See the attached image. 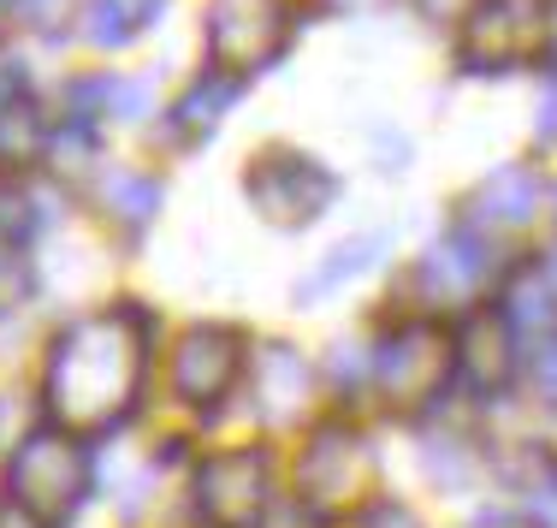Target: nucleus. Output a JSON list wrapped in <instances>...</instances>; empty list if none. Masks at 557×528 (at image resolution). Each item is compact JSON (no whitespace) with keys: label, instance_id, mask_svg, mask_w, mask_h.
Returning a JSON list of instances; mask_svg holds the SVG:
<instances>
[{"label":"nucleus","instance_id":"obj_24","mask_svg":"<svg viewBox=\"0 0 557 528\" xmlns=\"http://www.w3.org/2000/svg\"><path fill=\"white\" fill-rule=\"evenodd\" d=\"M108 113L119 119V125H137V119L149 113V89H143V84H125V77H113V89H108Z\"/></svg>","mask_w":557,"mask_h":528},{"label":"nucleus","instance_id":"obj_6","mask_svg":"<svg viewBox=\"0 0 557 528\" xmlns=\"http://www.w3.org/2000/svg\"><path fill=\"white\" fill-rule=\"evenodd\" d=\"M290 36H297V19H290L285 0H208L202 42H208V60L232 77L278 65Z\"/></svg>","mask_w":557,"mask_h":528},{"label":"nucleus","instance_id":"obj_18","mask_svg":"<svg viewBox=\"0 0 557 528\" xmlns=\"http://www.w3.org/2000/svg\"><path fill=\"white\" fill-rule=\"evenodd\" d=\"M54 149V125L42 119L30 96L0 101V167H30Z\"/></svg>","mask_w":557,"mask_h":528},{"label":"nucleus","instance_id":"obj_20","mask_svg":"<svg viewBox=\"0 0 557 528\" xmlns=\"http://www.w3.org/2000/svg\"><path fill=\"white\" fill-rule=\"evenodd\" d=\"M30 292H36V273H30L24 244L0 237V321H7V315H18L24 303H30Z\"/></svg>","mask_w":557,"mask_h":528},{"label":"nucleus","instance_id":"obj_8","mask_svg":"<svg viewBox=\"0 0 557 528\" xmlns=\"http://www.w3.org/2000/svg\"><path fill=\"white\" fill-rule=\"evenodd\" d=\"M273 511V464L256 445L214 452L196 469V517L208 528H261Z\"/></svg>","mask_w":557,"mask_h":528},{"label":"nucleus","instance_id":"obj_17","mask_svg":"<svg viewBox=\"0 0 557 528\" xmlns=\"http://www.w3.org/2000/svg\"><path fill=\"white\" fill-rule=\"evenodd\" d=\"M380 256H386V232H356V237H344V244L321 261V268L309 273V280H297V303H321V297H333L344 280L368 273Z\"/></svg>","mask_w":557,"mask_h":528},{"label":"nucleus","instance_id":"obj_12","mask_svg":"<svg viewBox=\"0 0 557 528\" xmlns=\"http://www.w3.org/2000/svg\"><path fill=\"white\" fill-rule=\"evenodd\" d=\"M534 214H540V173L528 161H510V167H498V173H486L474 184L469 208H462V220L481 226V232H516Z\"/></svg>","mask_w":557,"mask_h":528},{"label":"nucleus","instance_id":"obj_28","mask_svg":"<svg viewBox=\"0 0 557 528\" xmlns=\"http://www.w3.org/2000/svg\"><path fill=\"white\" fill-rule=\"evenodd\" d=\"M362 528H428V523H421L416 511H404V505H392V499H386V505H374L362 517Z\"/></svg>","mask_w":557,"mask_h":528},{"label":"nucleus","instance_id":"obj_3","mask_svg":"<svg viewBox=\"0 0 557 528\" xmlns=\"http://www.w3.org/2000/svg\"><path fill=\"white\" fill-rule=\"evenodd\" d=\"M374 493V445L350 421H321L297 457V505L309 517H350Z\"/></svg>","mask_w":557,"mask_h":528},{"label":"nucleus","instance_id":"obj_4","mask_svg":"<svg viewBox=\"0 0 557 528\" xmlns=\"http://www.w3.org/2000/svg\"><path fill=\"white\" fill-rule=\"evenodd\" d=\"M457 374V351H450V333L428 315L416 321H397L374 351V386L392 410L416 416L428 404L445 398V380Z\"/></svg>","mask_w":557,"mask_h":528},{"label":"nucleus","instance_id":"obj_23","mask_svg":"<svg viewBox=\"0 0 557 528\" xmlns=\"http://www.w3.org/2000/svg\"><path fill=\"white\" fill-rule=\"evenodd\" d=\"M362 380H374V351L338 339V345H333V386L350 392V386H362Z\"/></svg>","mask_w":557,"mask_h":528},{"label":"nucleus","instance_id":"obj_27","mask_svg":"<svg viewBox=\"0 0 557 528\" xmlns=\"http://www.w3.org/2000/svg\"><path fill=\"white\" fill-rule=\"evenodd\" d=\"M540 143H557V72H546V89H540V119H534Z\"/></svg>","mask_w":557,"mask_h":528},{"label":"nucleus","instance_id":"obj_14","mask_svg":"<svg viewBox=\"0 0 557 528\" xmlns=\"http://www.w3.org/2000/svg\"><path fill=\"white\" fill-rule=\"evenodd\" d=\"M498 315L510 321L516 339L552 345V339H557V280L546 273V261H516V268L504 273Z\"/></svg>","mask_w":557,"mask_h":528},{"label":"nucleus","instance_id":"obj_9","mask_svg":"<svg viewBox=\"0 0 557 528\" xmlns=\"http://www.w3.org/2000/svg\"><path fill=\"white\" fill-rule=\"evenodd\" d=\"M249 368V345L237 327H190L172 351V392L184 404L214 410L220 398H232V386Z\"/></svg>","mask_w":557,"mask_h":528},{"label":"nucleus","instance_id":"obj_11","mask_svg":"<svg viewBox=\"0 0 557 528\" xmlns=\"http://www.w3.org/2000/svg\"><path fill=\"white\" fill-rule=\"evenodd\" d=\"M486 273H493V232L457 220V226H450L440 244L421 256L416 280L428 285L433 303H469L486 285Z\"/></svg>","mask_w":557,"mask_h":528},{"label":"nucleus","instance_id":"obj_19","mask_svg":"<svg viewBox=\"0 0 557 528\" xmlns=\"http://www.w3.org/2000/svg\"><path fill=\"white\" fill-rule=\"evenodd\" d=\"M77 30H84V42L89 48H125L131 36H137V24L125 19V7H119V0H84V7H77Z\"/></svg>","mask_w":557,"mask_h":528},{"label":"nucleus","instance_id":"obj_30","mask_svg":"<svg viewBox=\"0 0 557 528\" xmlns=\"http://www.w3.org/2000/svg\"><path fill=\"white\" fill-rule=\"evenodd\" d=\"M469 528H540L534 517H516V511H481Z\"/></svg>","mask_w":557,"mask_h":528},{"label":"nucleus","instance_id":"obj_34","mask_svg":"<svg viewBox=\"0 0 557 528\" xmlns=\"http://www.w3.org/2000/svg\"><path fill=\"white\" fill-rule=\"evenodd\" d=\"M546 72H557V12H552V36H546Z\"/></svg>","mask_w":557,"mask_h":528},{"label":"nucleus","instance_id":"obj_32","mask_svg":"<svg viewBox=\"0 0 557 528\" xmlns=\"http://www.w3.org/2000/svg\"><path fill=\"white\" fill-rule=\"evenodd\" d=\"M333 12H344V19H362V12H380L386 0H326Z\"/></svg>","mask_w":557,"mask_h":528},{"label":"nucleus","instance_id":"obj_22","mask_svg":"<svg viewBox=\"0 0 557 528\" xmlns=\"http://www.w3.org/2000/svg\"><path fill=\"white\" fill-rule=\"evenodd\" d=\"M522 493H528V505H534V517H540V523H557V464H552L546 452L528 457Z\"/></svg>","mask_w":557,"mask_h":528},{"label":"nucleus","instance_id":"obj_35","mask_svg":"<svg viewBox=\"0 0 557 528\" xmlns=\"http://www.w3.org/2000/svg\"><path fill=\"white\" fill-rule=\"evenodd\" d=\"M546 273H552V280H557V249H546Z\"/></svg>","mask_w":557,"mask_h":528},{"label":"nucleus","instance_id":"obj_15","mask_svg":"<svg viewBox=\"0 0 557 528\" xmlns=\"http://www.w3.org/2000/svg\"><path fill=\"white\" fill-rule=\"evenodd\" d=\"M244 96V77H232V72H220V65H208V72H196L190 77V89H184L178 101L166 108V131L178 143H202V137H214L220 131V119L232 113V101Z\"/></svg>","mask_w":557,"mask_h":528},{"label":"nucleus","instance_id":"obj_5","mask_svg":"<svg viewBox=\"0 0 557 528\" xmlns=\"http://www.w3.org/2000/svg\"><path fill=\"white\" fill-rule=\"evenodd\" d=\"M338 173L321 161V155H302V149H268L249 161L244 173V196L268 226L278 232H302L338 202Z\"/></svg>","mask_w":557,"mask_h":528},{"label":"nucleus","instance_id":"obj_33","mask_svg":"<svg viewBox=\"0 0 557 528\" xmlns=\"http://www.w3.org/2000/svg\"><path fill=\"white\" fill-rule=\"evenodd\" d=\"M0 528H42L30 517V511H18V505H0Z\"/></svg>","mask_w":557,"mask_h":528},{"label":"nucleus","instance_id":"obj_7","mask_svg":"<svg viewBox=\"0 0 557 528\" xmlns=\"http://www.w3.org/2000/svg\"><path fill=\"white\" fill-rule=\"evenodd\" d=\"M552 19L540 0H481L457 24V65L462 72H516L546 54Z\"/></svg>","mask_w":557,"mask_h":528},{"label":"nucleus","instance_id":"obj_16","mask_svg":"<svg viewBox=\"0 0 557 528\" xmlns=\"http://www.w3.org/2000/svg\"><path fill=\"white\" fill-rule=\"evenodd\" d=\"M96 196H101V208H108V220L125 226V232H143L154 214H161V202H166L161 179L131 173V167H108V173L96 179Z\"/></svg>","mask_w":557,"mask_h":528},{"label":"nucleus","instance_id":"obj_25","mask_svg":"<svg viewBox=\"0 0 557 528\" xmlns=\"http://www.w3.org/2000/svg\"><path fill=\"white\" fill-rule=\"evenodd\" d=\"M12 19H24L30 30H42V36H60L65 0H12Z\"/></svg>","mask_w":557,"mask_h":528},{"label":"nucleus","instance_id":"obj_13","mask_svg":"<svg viewBox=\"0 0 557 528\" xmlns=\"http://www.w3.org/2000/svg\"><path fill=\"white\" fill-rule=\"evenodd\" d=\"M309 386H314V374H309V363H302L297 345L273 339V345L256 351V410H261V421H273V428L302 421Z\"/></svg>","mask_w":557,"mask_h":528},{"label":"nucleus","instance_id":"obj_21","mask_svg":"<svg viewBox=\"0 0 557 528\" xmlns=\"http://www.w3.org/2000/svg\"><path fill=\"white\" fill-rule=\"evenodd\" d=\"M42 220H48V208H42V196H36V191H24V184H7V191H0V237L30 244Z\"/></svg>","mask_w":557,"mask_h":528},{"label":"nucleus","instance_id":"obj_1","mask_svg":"<svg viewBox=\"0 0 557 528\" xmlns=\"http://www.w3.org/2000/svg\"><path fill=\"white\" fill-rule=\"evenodd\" d=\"M149 351H154V315L143 303H113V309L72 321L48 351V374H42L48 421L77 433V440L119 428L143 398Z\"/></svg>","mask_w":557,"mask_h":528},{"label":"nucleus","instance_id":"obj_36","mask_svg":"<svg viewBox=\"0 0 557 528\" xmlns=\"http://www.w3.org/2000/svg\"><path fill=\"white\" fill-rule=\"evenodd\" d=\"M12 19V0H0V24H7Z\"/></svg>","mask_w":557,"mask_h":528},{"label":"nucleus","instance_id":"obj_26","mask_svg":"<svg viewBox=\"0 0 557 528\" xmlns=\"http://www.w3.org/2000/svg\"><path fill=\"white\" fill-rule=\"evenodd\" d=\"M534 386H540V398H546V404H557V339L534 351Z\"/></svg>","mask_w":557,"mask_h":528},{"label":"nucleus","instance_id":"obj_31","mask_svg":"<svg viewBox=\"0 0 557 528\" xmlns=\"http://www.w3.org/2000/svg\"><path fill=\"white\" fill-rule=\"evenodd\" d=\"M119 7H125V19L143 30V24H154V19H161V7H166V0H119Z\"/></svg>","mask_w":557,"mask_h":528},{"label":"nucleus","instance_id":"obj_10","mask_svg":"<svg viewBox=\"0 0 557 528\" xmlns=\"http://www.w3.org/2000/svg\"><path fill=\"white\" fill-rule=\"evenodd\" d=\"M450 351H457V374L469 380L474 392H504L516 374V333L498 315V303H474L457 327H450Z\"/></svg>","mask_w":557,"mask_h":528},{"label":"nucleus","instance_id":"obj_29","mask_svg":"<svg viewBox=\"0 0 557 528\" xmlns=\"http://www.w3.org/2000/svg\"><path fill=\"white\" fill-rule=\"evenodd\" d=\"M416 7L428 12L433 24H445V19H457V24H462V19H469V12H474V7H481V0H416Z\"/></svg>","mask_w":557,"mask_h":528},{"label":"nucleus","instance_id":"obj_2","mask_svg":"<svg viewBox=\"0 0 557 528\" xmlns=\"http://www.w3.org/2000/svg\"><path fill=\"white\" fill-rule=\"evenodd\" d=\"M89 487H96V457H89V440L65 428H30L7 457V505L30 511L42 528H60L84 511Z\"/></svg>","mask_w":557,"mask_h":528}]
</instances>
